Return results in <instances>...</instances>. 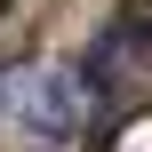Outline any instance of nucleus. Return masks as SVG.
<instances>
[{"instance_id": "f257e3e1", "label": "nucleus", "mask_w": 152, "mask_h": 152, "mask_svg": "<svg viewBox=\"0 0 152 152\" xmlns=\"http://www.w3.org/2000/svg\"><path fill=\"white\" fill-rule=\"evenodd\" d=\"M16 120L32 128V136H80V120H88V72L80 64H40L24 88H16Z\"/></svg>"}]
</instances>
